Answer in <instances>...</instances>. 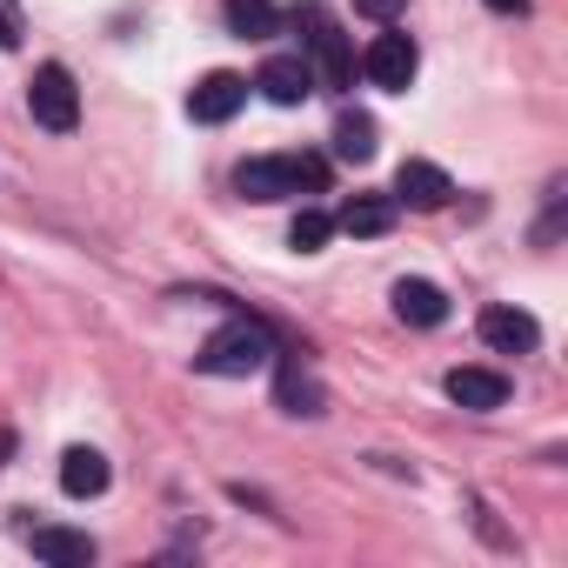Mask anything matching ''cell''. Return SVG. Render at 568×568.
<instances>
[{"label":"cell","mask_w":568,"mask_h":568,"mask_svg":"<svg viewBox=\"0 0 568 568\" xmlns=\"http://www.w3.org/2000/svg\"><path fill=\"white\" fill-rule=\"evenodd\" d=\"M274 355H281V348H274V328L254 322V315H241V322H227L221 335L201 342L194 368H201V375H221V382H247V375H261Z\"/></svg>","instance_id":"obj_1"},{"label":"cell","mask_w":568,"mask_h":568,"mask_svg":"<svg viewBox=\"0 0 568 568\" xmlns=\"http://www.w3.org/2000/svg\"><path fill=\"white\" fill-rule=\"evenodd\" d=\"M234 187L247 201H288V194H322L328 187V161L315 154H261V161H241L234 168Z\"/></svg>","instance_id":"obj_2"},{"label":"cell","mask_w":568,"mask_h":568,"mask_svg":"<svg viewBox=\"0 0 568 568\" xmlns=\"http://www.w3.org/2000/svg\"><path fill=\"white\" fill-rule=\"evenodd\" d=\"M295 21L308 28V68H315V88H355V48H348L342 21L322 8V0L295 8Z\"/></svg>","instance_id":"obj_3"},{"label":"cell","mask_w":568,"mask_h":568,"mask_svg":"<svg viewBox=\"0 0 568 568\" xmlns=\"http://www.w3.org/2000/svg\"><path fill=\"white\" fill-rule=\"evenodd\" d=\"M28 114H34L48 134H74V121H81V88H74V74H68L61 61L34 68V81H28Z\"/></svg>","instance_id":"obj_4"},{"label":"cell","mask_w":568,"mask_h":568,"mask_svg":"<svg viewBox=\"0 0 568 568\" xmlns=\"http://www.w3.org/2000/svg\"><path fill=\"white\" fill-rule=\"evenodd\" d=\"M415 68H422V54H415L408 34H375L368 54H362V74H368L375 88H388V94H408V88H415Z\"/></svg>","instance_id":"obj_5"},{"label":"cell","mask_w":568,"mask_h":568,"mask_svg":"<svg viewBox=\"0 0 568 568\" xmlns=\"http://www.w3.org/2000/svg\"><path fill=\"white\" fill-rule=\"evenodd\" d=\"M481 342L495 348V355H535L541 348V322L528 315V308H508V302H495V308H481Z\"/></svg>","instance_id":"obj_6"},{"label":"cell","mask_w":568,"mask_h":568,"mask_svg":"<svg viewBox=\"0 0 568 568\" xmlns=\"http://www.w3.org/2000/svg\"><path fill=\"white\" fill-rule=\"evenodd\" d=\"M254 88H261L274 108H302V101L315 94V68H308V54H267L261 74H254Z\"/></svg>","instance_id":"obj_7"},{"label":"cell","mask_w":568,"mask_h":568,"mask_svg":"<svg viewBox=\"0 0 568 568\" xmlns=\"http://www.w3.org/2000/svg\"><path fill=\"white\" fill-rule=\"evenodd\" d=\"M448 194H455V181L435 168V161H402L395 168V207H415V214H435V207H448Z\"/></svg>","instance_id":"obj_8"},{"label":"cell","mask_w":568,"mask_h":568,"mask_svg":"<svg viewBox=\"0 0 568 568\" xmlns=\"http://www.w3.org/2000/svg\"><path fill=\"white\" fill-rule=\"evenodd\" d=\"M241 101H247V81H241V74H207V81L187 94V114H194L201 128H221V121L241 114Z\"/></svg>","instance_id":"obj_9"},{"label":"cell","mask_w":568,"mask_h":568,"mask_svg":"<svg viewBox=\"0 0 568 568\" xmlns=\"http://www.w3.org/2000/svg\"><path fill=\"white\" fill-rule=\"evenodd\" d=\"M395 315L408 322V328H442L448 322V295L435 288V281H395Z\"/></svg>","instance_id":"obj_10"},{"label":"cell","mask_w":568,"mask_h":568,"mask_svg":"<svg viewBox=\"0 0 568 568\" xmlns=\"http://www.w3.org/2000/svg\"><path fill=\"white\" fill-rule=\"evenodd\" d=\"M448 402H455V408L488 415V408H501V402H508V382H501L495 368H448Z\"/></svg>","instance_id":"obj_11"},{"label":"cell","mask_w":568,"mask_h":568,"mask_svg":"<svg viewBox=\"0 0 568 568\" xmlns=\"http://www.w3.org/2000/svg\"><path fill=\"white\" fill-rule=\"evenodd\" d=\"M108 481H114V468H108V455H101V448H68V455H61V488H68L74 501L108 495Z\"/></svg>","instance_id":"obj_12"},{"label":"cell","mask_w":568,"mask_h":568,"mask_svg":"<svg viewBox=\"0 0 568 568\" xmlns=\"http://www.w3.org/2000/svg\"><path fill=\"white\" fill-rule=\"evenodd\" d=\"M335 227H342V234H355V241H375V234H388V227H395V201H388V194H355V201L335 214Z\"/></svg>","instance_id":"obj_13"},{"label":"cell","mask_w":568,"mask_h":568,"mask_svg":"<svg viewBox=\"0 0 568 568\" xmlns=\"http://www.w3.org/2000/svg\"><path fill=\"white\" fill-rule=\"evenodd\" d=\"M34 555L54 561V568H88L94 561V541L74 535V528H34Z\"/></svg>","instance_id":"obj_14"},{"label":"cell","mask_w":568,"mask_h":568,"mask_svg":"<svg viewBox=\"0 0 568 568\" xmlns=\"http://www.w3.org/2000/svg\"><path fill=\"white\" fill-rule=\"evenodd\" d=\"M227 28L241 41H267L281 28V8H274V0H227Z\"/></svg>","instance_id":"obj_15"},{"label":"cell","mask_w":568,"mask_h":568,"mask_svg":"<svg viewBox=\"0 0 568 568\" xmlns=\"http://www.w3.org/2000/svg\"><path fill=\"white\" fill-rule=\"evenodd\" d=\"M335 154L355 161V168L375 161V121H368V114H342V121H335Z\"/></svg>","instance_id":"obj_16"},{"label":"cell","mask_w":568,"mask_h":568,"mask_svg":"<svg viewBox=\"0 0 568 568\" xmlns=\"http://www.w3.org/2000/svg\"><path fill=\"white\" fill-rule=\"evenodd\" d=\"M281 408L288 415H322V388L302 368H281Z\"/></svg>","instance_id":"obj_17"},{"label":"cell","mask_w":568,"mask_h":568,"mask_svg":"<svg viewBox=\"0 0 568 568\" xmlns=\"http://www.w3.org/2000/svg\"><path fill=\"white\" fill-rule=\"evenodd\" d=\"M328 234H335V221H328V214H315V207H302V214H295V227H288V247L322 254V247H328Z\"/></svg>","instance_id":"obj_18"},{"label":"cell","mask_w":568,"mask_h":568,"mask_svg":"<svg viewBox=\"0 0 568 568\" xmlns=\"http://www.w3.org/2000/svg\"><path fill=\"white\" fill-rule=\"evenodd\" d=\"M21 41H28V21H21V8H14V0H0V48L14 54Z\"/></svg>","instance_id":"obj_19"},{"label":"cell","mask_w":568,"mask_h":568,"mask_svg":"<svg viewBox=\"0 0 568 568\" xmlns=\"http://www.w3.org/2000/svg\"><path fill=\"white\" fill-rule=\"evenodd\" d=\"M355 8H362V14H368V21H395V14H402V8H408V0H355Z\"/></svg>","instance_id":"obj_20"},{"label":"cell","mask_w":568,"mask_h":568,"mask_svg":"<svg viewBox=\"0 0 568 568\" xmlns=\"http://www.w3.org/2000/svg\"><path fill=\"white\" fill-rule=\"evenodd\" d=\"M495 14H528V0H488Z\"/></svg>","instance_id":"obj_21"},{"label":"cell","mask_w":568,"mask_h":568,"mask_svg":"<svg viewBox=\"0 0 568 568\" xmlns=\"http://www.w3.org/2000/svg\"><path fill=\"white\" fill-rule=\"evenodd\" d=\"M8 455H14V435H0V462H8Z\"/></svg>","instance_id":"obj_22"}]
</instances>
